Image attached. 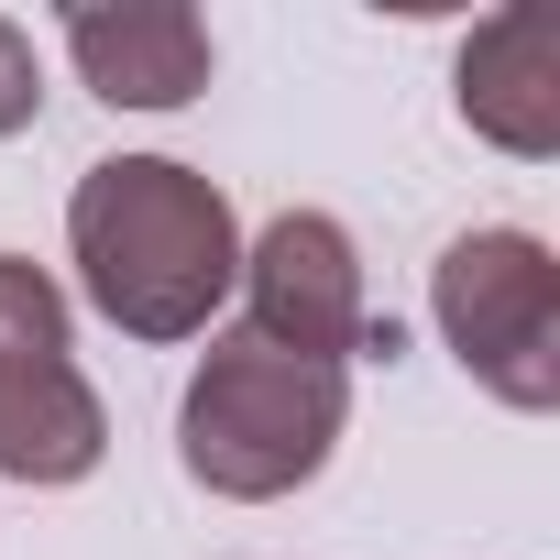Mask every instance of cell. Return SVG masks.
Wrapping results in <instances>:
<instances>
[{
    "mask_svg": "<svg viewBox=\"0 0 560 560\" xmlns=\"http://www.w3.org/2000/svg\"><path fill=\"white\" fill-rule=\"evenodd\" d=\"M67 242H78V275H89V308L132 341H187L209 330V308L231 298L242 275V231H231V198L176 165V154H110L78 176L67 198Z\"/></svg>",
    "mask_w": 560,
    "mask_h": 560,
    "instance_id": "cell-1",
    "label": "cell"
},
{
    "mask_svg": "<svg viewBox=\"0 0 560 560\" xmlns=\"http://www.w3.org/2000/svg\"><path fill=\"white\" fill-rule=\"evenodd\" d=\"M341 374L330 363H298V352H275V341H209V363L187 374V407H176V462L231 494V505H275V494H298L330 440H341Z\"/></svg>",
    "mask_w": 560,
    "mask_h": 560,
    "instance_id": "cell-2",
    "label": "cell"
},
{
    "mask_svg": "<svg viewBox=\"0 0 560 560\" xmlns=\"http://www.w3.org/2000/svg\"><path fill=\"white\" fill-rule=\"evenodd\" d=\"M429 308L462 374L505 407H560V264L538 231H462L429 264Z\"/></svg>",
    "mask_w": 560,
    "mask_h": 560,
    "instance_id": "cell-3",
    "label": "cell"
},
{
    "mask_svg": "<svg viewBox=\"0 0 560 560\" xmlns=\"http://www.w3.org/2000/svg\"><path fill=\"white\" fill-rule=\"evenodd\" d=\"M110 451V418L67 352V298L56 275L0 253V472L12 483H78L100 472Z\"/></svg>",
    "mask_w": 560,
    "mask_h": 560,
    "instance_id": "cell-4",
    "label": "cell"
},
{
    "mask_svg": "<svg viewBox=\"0 0 560 560\" xmlns=\"http://www.w3.org/2000/svg\"><path fill=\"white\" fill-rule=\"evenodd\" d=\"M231 287L253 298V341L298 352V363H352L374 352V308H363V264H352V231L330 209H287L264 220V242L242 253Z\"/></svg>",
    "mask_w": 560,
    "mask_h": 560,
    "instance_id": "cell-5",
    "label": "cell"
},
{
    "mask_svg": "<svg viewBox=\"0 0 560 560\" xmlns=\"http://www.w3.org/2000/svg\"><path fill=\"white\" fill-rule=\"evenodd\" d=\"M451 100H462V121L483 143H505L527 165L560 154V12L549 0H516V12L472 23V45L451 67Z\"/></svg>",
    "mask_w": 560,
    "mask_h": 560,
    "instance_id": "cell-6",
    "label": "cell"
},
{
    "mask_svg": "<svg viewBox=\"0 0 560 560\" xmlns=\"http://www.w3.org/2000/svg\"><path fill=\"white\" fill-rule=\"evenodd\" d=\"M67 56L110 110H187L209 89V23L187 0H121V12H67Z\"/></svg>",
    "mask_w": 560,
    "mask_h": 560,
    "instance_id": "cell-7",
    "label": "cell"
},
{
    "mask_svg": "<svg viewBox=\"0 0 560 560\" xmlns=\"http://www.w3.org/2000/svg\"><path fill=\"white\" fill-rule=\"evenodd\" d=\"M34 45H23V23H0V143H12L23 121H34Z\"/></svg>",
    "mask_w": 560,
    "mask_h": 560,
    "instance_id": "cell-8",
    "label": "cell"
}]
</instances>
